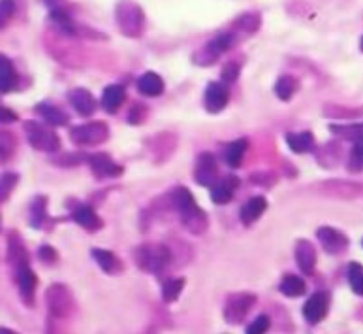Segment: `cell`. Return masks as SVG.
Masks as SVG:
<instances>
[{"mask_svg":"<svg viewBox=\"0 0 363 334\" xmlns=\"http://www.w3.org/2000/svg\"><path fill=\"white\" fill-rule=\"evenodd\" d=\"M174 203L175 208L179 212L181 221L186 229L192 232V235H200L203 230L207 229V217L203 214V210L194 203V197H192V193L189 189H184V187H179V189H175L174 193Z\"/></svg>","mask_w":363,"mask_h":334,"instance_id":"cell-1","label":"cell"},{"mask_svg":"<svg viewBox=\"0 0 363 334\" xmlns=\"http://www.w3.org/2000/svg\"><path fill=\"white\" fill-rule=\"evenodd\" d=\"M23 131L27 134L28 144L38 151L44 153H57L60 149L59 134L44 123H36V121H25L23 123Z\"/></svg>","mask_w":363,"mask_h":334,"instance_id":"cell-2","label":"cell"},{"mask_svg":"<svg viewBox=\"0 0 363 334\" xmlns=\"http://www.w3.org/2000/svg\"><path fill=\"white\" fill-rule=\"evenodd\" d=\"M115 17H117V25H119L121 33L130 36V38H138L143 34V27H145V16L140 6L134 2H119L117 10H115Z\"/></svg>","mask_w":363,"mask_h":334,"instance_id":"cell-3","label":"cell"},{"mask_svg":"<svg viewBox=\"0 0 363 334\" xmlns=\"http://www.w3.org/2000/svg\"><path fill=\"white\" fill-rule=\"evenodd\" d=\"M172 253L162 244H143L136 249V263L141 270L157 274L169 264Z\"/></svg>","mask_w":363,"mask_h":334,"instance_id":"cell-4","label":"cell"},{"mask_svg":"<svg viewBox=\"0 0 363 334\" xmlns=\"http://www.w3.org/2000/svg\"><path fill=\"white\" fill-rule=\"evenodd\" d=\"M45 301H48L49 312L53 313L55 318H68L74 310V298L66 285H51L45 293Z\"/></svg>","mask_w":363,"mask_h":334,"instance_id":"cell-5","label":"cell"},{"mask_svg":"<svg viewBox=\"0 0 363 334\" xmlns=\"http://www.w3.org/2000/svg\"><path fill=\"white\" fill-rule=\"evenodd\" d=\"M109 136V131L106 123L102 121H94V123H85V125H77L70 131V138L76 144L82 146H96V144L106 142Z\"/></svg>","mask_w":363,"mask_h":334,"instance_id":"cell-6","label":"cell"},{"mask_svg":"<svg viewBox=\"0 0 363 334\" xmlns=\"http://www.w3.org/2000/svg\"><path fill=\"white\" fill-rule=\"evenodd\" d=\"M255 302L256 296L249 295V293H239V295L230 296L226 308H224V318H226L228 323H241L250 308L255 306Z\"/></svg>","mask_w":363,"mask_h":334,"instance_id":"cell-7","label":"cell"},{"mask_svg":"<svg viewBox=\"0 0 363 334\" xmlns=\"http://www.w3.org/2000/svg\"><path fill=\"white\" fill-rule=\"evenodd\" d=\"M233 42V33H223L218 34L217 38H213L209 44L203 48V50L196 55V65H211V63H215V60L218 59V57L223 55L224 51L230 50V45H232Z\"/></svg>","mask_w":363,"mask_h":334,"instance_id":"cell-8","label":"cell"},{"mask_svg":"<svg viewBox=\"0 0 363 334\" xmlns=\"http://www.w3.org/2000/svg\"><path fill=\"white\" fill-rule=\"evenodd\" d=\"M13 278H16L17 287H19V295L25 301V304L33 306L34 293H36V285H38V278L33 272V269L28 264H23V266L13 270Z\"/></svg>","mask_w":363,"mask_h":334,"instance_id":"cell-9","label":"cell"},{"mask_svg":"<svg viewBox=\"0 0 363 334\" xmlns=\"http://www.w3.org/2000/svg\"><path fill=\"white\" fill-rule=\"evenodd\" d=\"M316 238H318L325 252L331 253V255H339V253L345 252L348 246L347 236L342 235L341 230L331 229V227H320V229L316 230Z\"/></svg>","mask_w":363,"mask_h":334,"instance_id":"cell-10","label":"cell"},{"mask_svg":"<svg viewBox=\"0 0 363 334\" xmlns=\"http://www.w3.org/2000/svg\"><path fill=\"white\" fill-rule=\"evenodd\" d=\"M228 100H230V93H228V87L220 82H211L206 89V110L209 114H218L223 112L228 106Z\"/></svg>","mask_w":363,"mask_h":334,"instance_id":"cell-11","label":"cell"},{"mask_svg":"<svg viewBox=\"0 0 363 334\" xmlns=\"http://www.w3.org/2000/svg\"><path fill=\"white\" fill-rule=\"evenodd\" d=\"M328 308H330V296L325 295V293H315L313 296H309V301L305 302V306H303L305 319H307L311 325L320 323V321L325 318Z\"/></svg>","mask_w":363,"mask_h":334,"instance_id":"cell-12","label":"cell"},{"mask_svg":"<svg viewBox=\"0 0 363 334\" xmlns=\"http://www.w3.org/2000/svg\"><path fill=\"white\" fill-rule=\"evenodd\" d=\"M196 181L203 187H209L215 183L217 178V159L211 153H201L196 161V170H194Z\"/></svg>","mask_w":363,"mask_h":334,"instance_id":"cell-13","label":"cell"},{"mask_svg":"<svg viewBox=\"0 0 363 334\" xmlns=\"http://www.w3.org/2000/svg\"><path fill=\"white\" fill-rule=\"evenodd\" d=\"M87 161L92 168V174H96L98 178H117L123 174V166L117 165L113 159H109V155L106 153H94Z\"/></svg>","mask_w":363,"mask_h":334,"instance_id":"cell-14","label":"cell"},{"mask_svg":"<svg viewBox=\"0 0 363 334\" xmlns=\"http://www.w3.org/2000/svg\"><path fill=\"white\" fill-rule=\"evenodd\" d=\"M70 217L76 221L79 227L87 229L89 232H94V230L102 229V220L98 217L96 212L87 206V204H76L74 208L70 210Z\"/></svg>","mask_w":363,"mask_h":334,"instance_id":"cell-15","label":"cell"},{"mask_svg":"<svg viewBox=\"0 0 363 334\" xmlns=\"http://www.w3.org/2000/svg\"><path fill=\"white\" fill-rule=\"evenodd\" d=\"M68 102L83 117H89V115H92L94 110H96V100H94V97L89 93L87 89L83 87L72 89L70 93H68Z\"/></svg>","mask_w":363,"mask_h":334,"instance_id":"cell-16","label":"cell"},{"mask_svg":"<svg viewBox=\"0 0 363 334\" xmlns=\"http://www.w3.org/2000/svg\"><path fill=\"white\" fill-rule=\"evenodd\" d=\"M296 261H298L299 270L303 274H313V270L316 266V249L315 246L307 240L298 242L296 246Z\"/></svg>","mask_w":363,"mask_h":334,"instance_id":"cell-17","label":"cell"},{"mask_svg":"<svg viewBox=\"0 0 363 334\" xmlns=\"http://www.w3.org/2000/svg\"><path fill=\"white\" fill-rule=\"evenodd\" d=\"M8 263H10L11 270L19 269L23 264H28L27 249H25L21 238L16 232H11L8 236Z\"/></svg>","mask_w":363,"mask_h":334,"instance_id":"cell-18","label":"cell"},{"mask_svg":"<svg viewBox=\"0 0 363 334\" xmlns=\"http://www.w3.org/2000/svg\"><path fill=\"white\" fill-rule=\"evenodd\" d=\"M239 180L235 176H226L218 181L217 185L213 187L211 198L215 204H228L233 198V193L238 189Z\"/></svg>","mask_w":363,"mask_h":334,"instance_id":"cell-19","label":"cell"},{"mask_svg":"<svg viewBox=\"0 0 363 334\" xmlns=\"http://www.w3.org/2000/svg\"><path fill=\"white\" fill-rule=\"evenodd\" d=\"M92 257L98 263V266L108 272V274H119L123 270V263L119 261V257L115 255L113 252H108V249H100V247H94L92 249Z\"/></svg>","mask_w":363,"mask_h":334,"instance_id":"cell-20","label":"cell"},{"mask_svg":"<svg viewBox=\"0 0 363 334\" xmlns=\"http://www.w3.org/2000/svg\"><path fill=\"white\" fill-rule=\"evenodd\" d=\"M267 203L264 197H252L243 204L241 208V223L243 225H252L262 217V214L266 212Z\"/></svg>","mask_w":363,"mask_h":334,"instance_id":"cell-21","label":"cell"},{"mask_svg":"<svg viewBox=\"0 0 363 334\" xmlns=\"http://www.w3.org/2000/svg\"><path fill=\"white\" fill-rule=\"evenodd\" d=\"M126 99V91L123 85H108V87L104 89V95H102V106L104 110L109 112V114H115V112L119 110L121 104L125 102Z\"/></svg>","mask_w":363,"mask_h":334,"instance_id":"cell-22","label":"cell"},{"mask_svg":"<svg viewBox=\"0 0 363 334\" xmlns=\"http://www.w3.org/2000/svg\"><path fill=\"white\" fill-rule=\"evenodd\" d=\"M17 87V72L13 63L0 53V93H10Z\"/></svg>","mask_w":363,"mask_h":334,"instance_id":"cell-23","label":"cell"},{"mask_svg":"<svg viewBox=\"0 0 363 334\" xmlns=\"http://www.w3.org/2000/svg\"><path fill=\"white\" fill-rule=\"evenodd\" d=\"M36 112L42 115V119H44L49 126L66 125V123L70 121V117H68V114H66L65 110H60L59 106L49 104V102H42V104L36 106Z\"/></svg>","mask_w":363,"mask_h":334,"instance_id":"cell-24","label":"cell"},{"mask_svg":"<svg viewBox=\"0 0 363 334\" xmlns=\"http://www.w3.org/2000/svg\"><path fill=\"white\" fill-rule=\"evenodd\" d=\"M138 89L140 93L145 97H160L164 93V82L162 77L155 74V72H145L143 76L138 80Z\"/></svg>","mask_w":363,"mask_h":334,"instance_id":"cell-25","label":"cell"},{"mask_svg":"<svg viewBox=\"0 0 363 334\" xmlns=\"http://www.w3.org/2000/svg\"><path fill=\"white\" fill-rule=\"evenodd\" d=\"M286 144L294 153H305V151H309V149L313 148L315 136H313V132L309 131L292 132V134H286Z\"/></svg>","mask_w":363,"mask_h":334,"instance_id":"cell-26","label":"cell"},{"mask_svg":"<svg viewBox=\"0 0 363 334\" xmlns=\"http://www.w3.org/2000/svg\"><path fill=\"white\" fill-rule=\"evenodd\" d=\"M279 291H281L284 296H290V298H296V296L305 295L307 291V285H305V279H301L299 276H284L279 285Z\"/></svg>","mask_w":363,"mask_h":334,"instance_id":"cell-27","label":"cell"},{"mask_svg":"<svg viewBox=\"0 0 363 334\" xmlns=\"http://www.w3.org/2000/svg\"><path fill=\"white\" fill-rule=\"evenodd\" d=\"M247 146H249V142H247L245 138H239V140L230 144L226 148V151H224V161H226V165L232 166V168H238V166L241 165V161H243Z\"/></svg>","mask_w":363,"mask_h":334,"instance_id":"cell-28","label":"cell"},{"mask_svg":"<svg viewBox=\"0 0 363 334\" xmlns=\"http://www.w3.org/2000/svg\"><path fill=\"white\" fill-rule=\"evenodd\" d=\"M299 91V82L294 76H281L275 83V95L281 100H290Z\"/></svg>","mask_w":363,"mask_h":334,"instance_id":"cell-29","label":"cell"},{"mask_svg":"<svg viewBox=\"0 0 363 334\" xmlns=\"http://www.w3.org/2000/svg\"><path fill=\"white\" fill-rule=\"evenodd\" d=\"M48 217V198L45 197H36L30 203V225L34 229H42Z\"/></svg>","mask_w":363,"mask_h":334,"instance_id":"cell-30","label":"cell"},{"mask_svg":"<svg viewBox=\"0 0 363 334\" xmlns=\"http://www.w3.org/2000/svg\"><path fill=\"white\" fill-rule=\"evenodd\" d=\"M17 149V138L13 132L0 131V165L8 163Z\"/></svg>","mask_w":363,"mask_h":334,"instance_id":"cell-31","label":"cell"},{"mask_svg":"<svg viewBox=\"0 0 363 334\" xmlns=\"http://www.w3.org/2000/svg\"><path fill=\"white\" fill-rule=\"evenodd\" d=\"M330 131L345 140H352L354 144L363 140V123L358 125H330Z\"/></svg>","mask_w":363,"mask_h":334,"instance_id":"cell-32","label":"cell"},{"mask_svg":"<svg viewBox=\"0 0 363 334\" xmlns=\"http://www.w3.org/2000/svg\"><path fill=\"white\" fill-rule=\"evenodd\" d=\"M183 289H184V279L183 278L169 279V281H166V284H164L162 298L166 302H175L181 296Z\"/></svg>","mask_w":363,"mask_h":334,"instance_id":"cell-33","label":"cell"},{"mask_svg":"<svg viewBox=\"0 0 363 334\" xmlns=\"http://www.w3.org/2000/svg\"><path fill=\"white\" fill-rule=\"evenodd\" d=\"M17 183H19V176L13 174V172H4V174L0 176V203L8 200V197L16 189Z\"/></svg>","mask_w":363,"mask_h":334,"instance_id":"cell-34","label":"cell"},{"mask_svg":"<svg viewBox=\"0 0 363 334\" xmlns=\"http://www.w3.org/2000/svg\"><path fill=\"white\" fill-rule=\"evenodd\" d=\"M260 16L258 14H245V16H241L235 21V27L239 28V31H245V33H256L258 31V27H260Z\"/></svg>","mask_w":363,"mask_h":334,"instance_id":"cell-35","label":"cell"},{"mask_svg":"<svg viewBox=\"0 0 363 334\" xmlns=\"http://www.w3.org/2000/svg\"><path fill=\"white\" fill-rule=\"evenodd\" d=\"M348 281L352 285L354 293L363 296V269L359 264H350V269H348Z\"/></svg>","mask_w":363,"mask_h":334,"instance_id":"cell-36","label":"cell"},{"mask_svg":"<svg viewBox=\"0 0 363 334\" xmlns=\"http://www.w3.org/2000/svg\"><path fill=\"white\" fill-rule=\"evenodd\" d=\"M13 14H16V2L13 0H0V31L8 27Z\"/></svg>","mask_w":363,"mask_h":334,"instance_id":"cell-37","label":"cell"},{"mask_svg":"<svg viewBox=\"0 0 363 334\" xmlns=\"http://www.w3.org/2000/svg\"><path fill=\"white\" fill-rule=\"evenodd\" d=\"M363 168V140L354 144L352 151H350V159H348V170L359 172Z\"/></svg>","mask_w":363,"mask_h":334,"instance_id":"cell-38","label":"cell"},{"mask_svg":"<svg viewBox=\"0 0 363 334\" xmlns=\"http://www.w3.org/2000/svg\"><path fill=\"white\" fill-rule=\"evenodd\" d=\"M38 259L44 264H48V266H53V264H57V261H59V253L55 252V247H51L49 244H44V246H40L38 249Z\"/></svg>","mask_w":363,"mask_h":334,"instance_id":"cell-39","label":"cell"},{"mask_svg":"<svg viewBox=\"0 0 363 334\" xmlns=\"http://www.w3.org/2000/svg\"><path fill=\"white\" fill-rule=\"evenodd\" d=\"M239 74H241V63L239 60H232V63H228L223 68V82L233 83L239 77Z\"/></svg>","mask_w":363,"mask_h":334,"instance_id":"cell-40","label":"cell"},{"mask_svg":"<svg viewBox=\"0 0 363 334\" xmlns=\"http://www.w3.org/2000/svg\"><path fill=\"white\" fill-rule=\"evenodd\" d=\"M269 329V318L267 316H258V318L249 325L247 334H266Z\"/></svg>","mask_w":363,"mask_h":334,"instance_id":"cell-41","label":"cell"},{"mask_svg":"<svg viewBox=\"0 0 363 334\" xmlns=\"http://www.w3.org/2000/svg\"><path fill=\"white\" fill-rule=\"evenodd\" d=\"M13 121H17L16 112H11L6 106H0V123H13Z\"/></svg>","mask_w":363,"mask_h":334,"instance_id":"cell-42","label":"cell"},{"mask_svg":"<svg viewBox=\"0 0 363 334\" xmlns=\"http://www.w3.org/2000/svg\"><path fill=\"white\" fill-rule=\"evenodd\" d=\"M44 2L48 6H51V10H53V8H57V4H59V2H62V0H44Z\"/></svg>","mask_w":363,"mask_h":334,"instance_id":"cell-43","label":"cell"},{"mask_svg":"<svg viewBox=\"0 0 363 334\" xmlns=\"http://www.w3.org/2000/svg\"><path fill=\"white\" fill-rule=\"evenodd\" d=\"M0 334H19V333H16V330H11V329H0Z\"/></svg>","mask_w":363,"mask_h":334,"instance_id":"cell-44","label":"cell"},{"mask_svg":"<svg viewBox=\"0 0 363 334\" xmlns=\"http://www.w3.org/2000/svg\"><path fill=\"white\" fill-rule=\"evenodd\" d=\"M359 50L363 51V36H362V40H359Z\"/></svg>","mask_w":363,"mask_h":334,"instance_id":"cell-45","label":"cell"},{"mask_svg":"<svg viewBox=\"0 0 363 334\" xmlns=\"http://www.w3.org/2000/svg\"><path fill=\"white\" fill-rule=\"evenodd\" d=\"M362 246H363V242H362Z\"/></svg>","mask_w":363,"mask_h":334,"instance_id":"cell-46","label":"cell"}]
</instances>
